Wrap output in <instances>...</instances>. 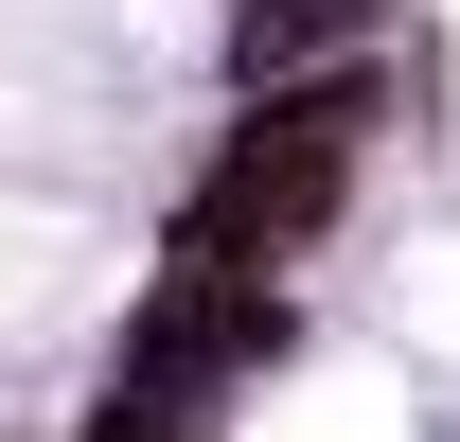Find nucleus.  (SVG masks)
Wrapping results in <instances>:
<instances>
[{
	"instance_id": "1",
	"label": "nucleus",
	"mask_w": 460,
	"mask_h": 442,
	"mask_svg": "<svg viewBox=\"0 0 460 442\" xmlns=\"http://www.w3.org/2000/svg\"><path fill=\"white\" fill-rule=\"evenodd\" d=\"M354 124H372V89H266L248 107V142H230L213 177H195V213H177V266H213V283H266L301 248V230L337 213V177H354Z\"/></svg>"
},
{
	"instance_id": "2",
	"label": "nucleus",
	"mask_w": 460,
	"mask_h": 442,
	"mask_svg": "<svg viewBox=\"0 0 460 442\" xmlns=\"http://www.w3.org/2000/svg\"><path fill=\"white\" fill-rule=\"evenodd\" d=\"M354 36H390L372 0H248V71H301V54H354Z\"/></svg>"
}]
</instances>
